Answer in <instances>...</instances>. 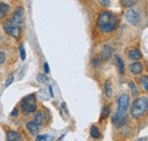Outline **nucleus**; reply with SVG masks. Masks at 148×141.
<instances>
[{
    "instance_id": "nucleus-1",
    "label": "nucleus",
    "mask_w": 148,
    "mask_h": 141,
    "mask_svg": "<svg viewBox=\"0 0 148 141\" xmlns=\"http://www.w3.org/2000/svg\"><path fill=\"white\" fill-rule=\"evenodd\" d=\"M130 97L128 93H122L117 99V110L112 117V123L116 127H121L128 122L127 112L129 109Z\"/></svg>"
},
{
    "instance_id": "nucleus-2",
    "label": "nucleus",
    "mask_w": 148,
    "mask_h": 141,
    "mask_svg": "<svg viewBox=\"0 0 148 141\" xmlns=\"http://www.w3.org/2000/svg\"><path fill=\"white\" fill-rule=\"evenodd\" d=\"M120 24L117 15L110 10L101 12L97 17V26L101 33H112L114 32Z\"/></svg>"
},
{
    "instance_id": "nucleus-3",
    "label": "nucleus",
    "mask_w": 148,
    "mask_h": 141,
    "mask_svg": "<svg viewBox=\"0 0 148 141\" xmlns=\"http://www.w3.org/2000/svg\"><path fill=\"white\" fill-rule=\"evenodd\" d=\"M148 110L147 97H138L133 100L131 105V116L136 120H139L146 115Z\"/></svg>"
},
{
    "instance_id": "nucleus-4",
    "label": "nucleus",
    "mask_w": 148,
    "mask_h": 141,
    "mask_svg": "<svg viewBox=\"0 0 148 141\" xmlns=\"http://www.w3.org/2000/svg\"><path fill=\"white\" fill-rule=\"evenodd\" d=\"M21 107H22V113L24 115H30L37 112V97L34 93L25 96L22 101H21Z\"/></svg>"
},
{
    "instance_id": "nucleus-5",
    "label": "nucleus",
    "mask_w": 148,
    "mask_h": 141,
    "mask_svg": "<svg viewBox=\"0 0 148 141\" xmlns=\"http://www.w3.org/2000/svg\"><path fill=\"white\" fill-rule=\"evenodd\" d=\"M3 30L5 32L10 36H14V38H18L21 34V27L17 26L15 23H13L10 21V18H8L5 23H3Z\"/></svg>"
},
{
    "instance_id": "nucleus-6",
    "label": "nucleus",
    "mask_w": 148,
    "mask_h": 141,
    "mask_svg": "<svg viewBox=\"0 0 148 141\" xmlns=\"http://www.w3.org/2000/svg\"><path fill=\"white\" fill-rule=\"evenodd\" d=\"M24 19H25V9H24V7H17L15 9V12L13 13V16L10 17V21L21 27L22 24L24 23Z\"/></svg>"
},
{
    "instance_id": "nucleus-7",
    "label": "nucleus",
    "mask_w": 148,
    "mask_h": 141,
    "mask_svg": "<svg viewBox=\"0 0 148 141\" xmlns=\"http://www.w3.org/2000/svg\"><path fill=\"white\" fill-rule=\"evenodd\" d=\"M125 19L132 25H138L139 22H140V15L136 9L129 8L127 10V13H125Z\"/></svg>"
},
{
    "instance_id": "nucleus-8",
    "label": "nucleus",
    "mask_w": 148,
    "mask_h": 141,
    "mask_svg": "<svg viewBox=\"0 0 148 141\" xmlns=\"http://www.w3.org/2000/svg\"><path fill=\"white\" fill-rule=\"evenodd\" d=\"M129 70L131 74L133 75H138V74H141L143 70H144V65L143 63H139V62H133L129 65Z\"/></svg>"
},
{
    "instance_id": "nucleus-9",
    "label": "nucleus",
    "mask_w": 148,
    "mask_h": 141,
    "mask_svg": "<svg viewBox=\"0 0 148 141\" xmlns=\"http://www.w3.org/2000/svg\"><path fill=\"white\" fill-rule=\"evenodd\" d=\"M113 56V48H112L110 44H105L101 49V53H100V56L99 58L103 59V60H108Z\"/></svg>"
},
{
    "instance_id": "nucleus-10",
    "label": "nucleus",
    "mask_w": 148,
    "mask_h": 141,
    "mask_svg": "<svg viewBox=\"0 0 148 141\" xmlns=\"http://www.w3.org/2000/svg\"><path fill=\"white\" fill-rule=\"evenodd\" d=\"M6 140L7 141H21L22 136L17 131H8L6 133Z\"/></svg>"
},
{
    "instance_id": "nucleus-11",
    "label": "nucleus",
    "mask_w": 148,
    "mask_h": 141,
    "mask_svg": "<svg viewBox=\"0 0 148 141\" xmlns=\"http://www.w3.org/2000/svg\"><path fill=\"white\" fill-rule=\"evenodd\" d=\"M26 130H27L31 134L37 136L38 133H39V131H40V126L37 125L33 121H30V122L26 123Z\"/></svg>"
},
{
    "instance_id": "nucleus-12",
    "label": "nucleus",
    "mask_w": 148,
    "mask_h": 141,
    "mask_svg": "<svg viewBox=\"0 0 148 141\" xmlns=\"http://www.w3.org/2000/svg\"><path fill=\"white\" fill-rule=\"evenodd\" d=\"M33 122L37 124V125H42L45 122V114L42 110H37L34 113V117H33Z\"/></svg>"
},
{
    "instance_id": "nucleus-13",
    "label": "nucleus",
    "mask_w": 148,
    "mask_h": 141,
    "mask_svg": "<svg viewBox=\"0 0 148 141\" xmlns=\"http://www.w3.org/2000/svg\"><path fill=\"white\" fill-rule=\"evenodd\" d=\"M128 57H129L131 60L136 62V60H139V59L143 57V55H141V53H140V50H139V49L134 48V49H131V50L129 51Z\"/></svg>"
},
{
    "instance_id": "nucleus-14",
    "label": "nucleus",
    "mask_w": 148,
    "mask_h": 141,
    "mask_svg": "<svg viewBox=\"0 0 148 141\" xmlns=\"http://www.w3.org/2000/svg\"><path fill=\"white\" fill-rule=\"evenodd\" d=\"M10 12V7L9 5L5 3V2H0V18H5Z\"/></svg>"
},
{
    "instance_id": "nucleus-15",
    "label": "nucleus",
    "mask_w": 148,
    "mask_h": 141,
    "mask_svg": "<svg viewBox=\"0 0 148 141\" xmlns=\"http://www.w3.org/2000/svg\"><path fill=\"white\" fill-rule=\"evenodd\" d=\"M115 63L117 66V70L120 72V74H124L125 68H124V62L122 60V58L120 57V55H115Z\"/></svg>"
},
{
    "instance_id": "nucleus-16",
    "label": "nucleus",
    "mask_w": 148,
    "mask_h": 141,
    "mask_svg": "<svg viewBox=\"0 0 148 141\" xmlns=\"http://www.w3.org/2000/svg\"><path fill=\"white\" fill-rule=\"evenodd\" d=\"M139 84H140V87L143 88V90H144L145 92H147L148 91V76L147 75H141V76H140V79H139Z\"/></svg>"
},
{
    "instance_id": "nucleus-17",
    "label": "nucleus",
    "mask_w": 148,
    "mask_h": 141,
    "mask_svg": "<svg viewBox=\"0 0 148 141\" xmlns=\"http://www.w3.org/2000/svg\"><path fill=\"white\" fill-rule=\"evenodd\" d=\"M110 113H111V106H110V105L104 106V107L101 108V114H100V120L103 121V120H105V118H107V117H108V115H110Z\"/></svg>"
},
{
    "instance_id": "nucleus-18",
    "label": "nucleus",
    "mask_w": 148,
    "mask_h": 141,
    "mask_svg": "<svg viewBox=\"0 0 148 141\" xmlns=\"http://www.w3.org/2000/svg\"><path fill=\"white\" fill-rule=\"evenodd\" d=\"M90 137L93 138V139L100 138V131H99V129H98L97 125H92V126L90 127Z\"/></svg>"
},
{
    "instance_id": "nucleus-19",
    "label": "nucleus",
    "mask_w": 148,
    "mask_h": 141,
    "mask_svg": "<svg viewBox=\"0 0 148 141\" xmlns=\"http://www.w3.org/2000/svg\"><path fill=\"white\" fill-rule=\"evenodd\" d=\"M105 94L107 98H112L113 96V89H112V84L110 81L105 82Z\"/></svg>"
},
{
    "instance_id": "nucleus-20",
    "label": "nucleus",
    "mask_w": 148,
    "mask_h": 141,
    "mask_svg": "<svg viewBox=\"0 0 148 141\" xmlns=\"http://www.w3.org/2000/svg\"><path fill=\"white\" fill-rule=\"evenodd\" d=\"M37 80L40 83H46V82H48V76L45 73H39L37 75Z\"/></svg>"
},
{
    "instance_id": "nucleus-21",
    "label": "nucleus",
    "mask_w": 148,
    "mask_h": 141,
    "mask_svg": "<svg viewBox=\"0 0 148 141\" xmlns=\"http://www.w3.org/2000/svg\"><path fill=\"white\" fill-rule=\"evenodd\" d=\"M129 88L131 90L132 96H137L138 94V88H137V86H136V83L133 81H130L129 82Z\"/></svg>"
},
{
    "instance_id": "nucleus-22",
    "label": "nucleus",
    "mask_w": 148,
    "mask_h": 141,
    "mask_svg": "<svg viewBox=\"0 0 148 141\" xmlns=\"http://www.w3.org/2000/svg\"><path fill=\"white\" fill-rule=\"evenodd\" d=\"M100 62H101V59L99 58V56L93 57L92 59H91V65H92L93 67H98L100 65Z\"/></svg>"
},
{
    "instance_id": "nucleus-23",
    "label": "nucleus",
    "mask_w": 148,
    "mask_h": 141,
    "mask_svg": "<svg viewBox=\"0 0 148 141\" xmlns=\"http://www.w3.org/2000/svg\"><path fill=\"white\" fill-rule=\"evenodd\" d=\"M13 81H14V74L12 73V74H9L8 75V77H7V80H6V83H5V88H8L12 83H13Z\"/></svg>"
},
{
    "instance_id": "nucleus-24",
    "label": "nucleus",
    "mask_w": 148,
    "mask_h": 141,
    "mask_svg": "<svg viewBox=\"0 0 148 141\" xmlns=\"http://www.w3.org/2000/svg\"><path fill=\"white\" fill-rule=\"evenodd\" d=\"M136 3H137V1H134V0H123L122 1V5L124 7H131V6H134Z\"/></svg>"
},
{
    "instance_id": "nucleus-25",
    "label": "nucleus",
    "mask_w": 148,
    "mask_h": 141,
    "mask_svg": "<svg viewBox=\"0 0 148 141\" xmlns=\"http://www.w3.org/2000/svg\"><path fill=\"white\" fill-rule=\"evenodd\" d=\"M19 53H21V59L24 60L26 58V53H25V49H24V46L23 44L19 46Z\"/></svg>"
},
{
    "instance_id": "nucleus-26",
    "label": "nucleus",
    "mask_w": 148,
    "mask_h": 141,
    "mask_svg": "<svg viewBox=\"0 0 148 141\" xmlns=\"http://www.w3.org/2000/svg\"><path fill=\"white\" fill-rule=\"evenodd\" d=\"M5 60H6V55H5V53L0 51V65H1V64H3V63H5Z\"/></svg>"
},
{
    "instance_id": "nucleus-27",
    "label": "nucleus",
    "mask_w": 148,
    "mask_h": 141,
    "mask_svg": "<svg viewBox=\"0 0 148 141\" xmlns=\"http://www.w3.org/2000/svg\"><path fill=\"white\" fill-rule=\"evenodd\" d=\"M48 138V136L47 134H43V136H38L37 138V141H42V140H46Z\"/></svg>"
},
{
    "instance_id": "nucleus-28",
    "label": "nucleus",
    "mask_w": 148,
    "mask_h": 141,
    "mask_svg": "<svg viewBox=\"0 0 148 141\" xmlns=\"http://www.w3.org/2000/svg\"><path fill=\"white\" fill-rule=\"evenodd\" d=\"M43 70H45V74H48V73H49V66H48V63H45V64H43Z\"/></svg>"
},
{
    "instance_id": "nucleus-29",
    "label": "nucleus",
    "mask_w": 148,
    "mask_h": 141,
    "mask_svg": "<svg viewBox=\"0 0 148 141\" xmlns=\"http://www.w3.org/2000/svg\"><path fill=\"white\" fill-rule=\"evenodd\" d=\"M100 2H101L104 6H110V5H111V2H110L108 0H100Z\"/></svg>"
},
{
    "instance_id": "nucleus-30",
    "label": "nucleus",
    "mask_w": 148,
    "mask_h": 141,
    "mask_svg": "<svg viewBox=\"0 0 148 141\" xmlns=\"http://www.w3.org/2000/svg\"><path fill=\"white\" fill-rule=\"evenodd\" d=\"M17 114H18V110L15 108V109L12 112V114H10V115H12V116H17Z\"/></svg>"
},
{
    "instance_id": "nucleus-31",
    "label": "nucleus",
    "mask_w": 148,
    "mask_h": 141,
    "mask_svg": "<svg viewBox=\"0 0 148 141\" xmlns=\"http://www.w3.org/2000/svg\"><path fill=\"white\" fill-rule=\"evenodd\" d=\"M49 91H50V92H49V94H50L51 97H54V93H53V87H51V86H49Z\"/></svg>"
},
{
    "instance_id": "nucleus-32",
    "label": "nucleus",
    "mask_w": 148,
    "mask_h": 141,
    "mask_svg": "<svg viewBox=\"0 0 148 141\" xmlns=\"http://www.w3.org/2000/svg\"><path fill=\"white\" fill-rule=\"evenodd\" d=\"M137 141H146V138H140V139H138Z\"/></svg>"
}]
</instances>
